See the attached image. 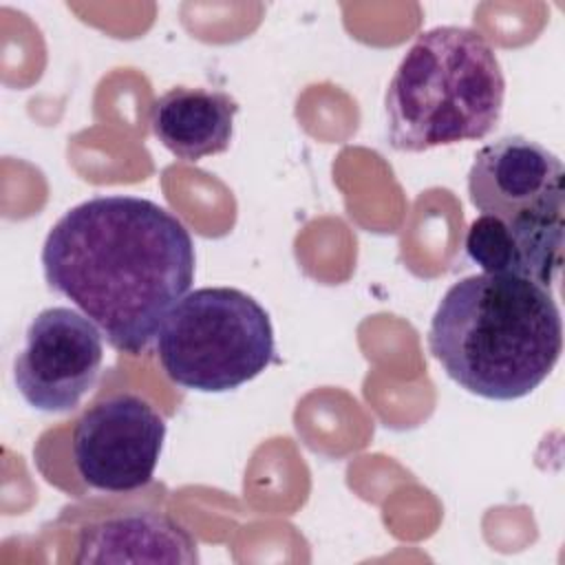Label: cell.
I'll list each match as a JSON object with an SVG mask.
<instances>
[{
    "instance_id": "cell-1",
    "label": "cell",
    "mask_w": 565,
    "mask_h": 565,
    "mask_svg": "<svg viewBox=\"0 0 565 565\" xmlns=\"http://www.w3.org/2000/svg\"><path fill=\"white\" fill-rule=\"evenodd\" d=\"M194 241L163 205L93 196L57 218L42 247L49 287L97 324L108 344L141 353L194 282Z\"/></svg>"
},
{
    "instance_id": "cell-2",
    "label": "cell",
    "mask_w": 565,
    "mask_h": 565,
    "mask_svg": "<svg viewBox=\"0 0 565 565\" xmlns=\"http://www.w3.org/2000/svg\"><path fill=\"white\" fill-rule=\"evenodd\" d=\"M428 349L472 395L510 402L530 395L556 366L563 322L552 294L521 276L475 274L439 300Z\"/></svg>"
},
{
    "instance_id": "cell-3",
    "label": "cell",
    "mask_w": 565,
    "mask_h": 565,
    "mask_svg": "<svg viewBox=\"0 0 565 565\" xmlns=\"http://www.w3.org/2000/svg\"><path fill=\"white\" fill-rule=\"evenodd\" d=\"M505 77L490 42L468 26L415 38L384 97L388 141L399 152L477 141L501 121Z\"/></svg>"
},
{
    "instance_id": "cell-4",
    "label": "cell",
    "mask_w": 565,
    "mask_h": 565,
    "mask_svg": "<svg viewBox=\"0 0 565 565\" xmlns=\"http://www.w3.org/2000/svg\"><path fill=\"white\" fill-rule=\"evenodd\" d=\"M470 203L510 232L523 278L552 287L563 265L565 170L561 159L523 135L486 143L468 172Z\"/></svg>"
},
{
    "instance_id": "cell-5",
    "label": "cell",
    "mask_w": 565,
    "mask_h": 565,
    "mask_svg": "<svg viewBox=\"0 0 565 565\" xmlns=\"http://www.w3.org/2000/svg\"><path fill=\"white\" fill-rule=\"evenodd\" d=\"M274 329L256 298L234 287L185 294L157 333L163 373L183 388L225 393L274 362Z\"/></svg>"
},
{
    "instance_id": "cell-6",
    "label": "cell",
    "mask_w": 565,
    "mask_h": 565,
    "mask_svg": "<svg viewBox=\"0 0 565 565\" xmlns=\"http://www.w3.org/2000/svg\"><path fill=\"white\" fill-rule=\"evenodd\" d=\"M166 439V419L135 393H115L75 422L73 461L93 490L119 494L148 486Z\"/></svg>"
},
{
    "instance_id": "cell-7",
    "label": "cell",
    "mask_w": 565,
    "mask_h": 565,
    "mask_svg": "<svg viewBox=\"0 0 565 565\" xmlns=\"http://www.w3.org/2000/svg\"><path fill=\"white\" fill-rule=\"evenodd\" d=\"M104 340L95 322L71 307L42 309L24 331L13 360L22 399L42 413H68L95 386Z\"/></svg>"
},
{
    "instance_id": "cell-8",
    "label": "cell",
    "mask_w": 565,
    "mask_h": 565,
    "mask_svg": "<svg viewBox=\"0 0 565 565\" xmlns=\"http://www.w3.org/2000/svg\"><path fill=\"white\" fill-rule=\"evenodd\" d=\"M238 104L214 88L174 86L154 99L150 130L183 161H201L230 148Z\"/></svg>"
},
{
    "instance_id": "cell-9",
    "label": "cell",
    "mask_w": 565,
    "mask_h": 565,
    "mask_svg": "<svg viewBox=\"0 0 565 565\" xmlns=\"http://www.w3.org/2000/svg\"><path fill=\"white\" fill-rule=\"evenodd\" d=\"M77 563H185L199 561L192 534L163 512L117 514L82 530Z\"/></svg>"
},
{
    "instance_id": "cell-10",
    "label": "cell",
    "mask_w": 565,
    "mask_h": 565,
    "mask_svg": "<svg viewBox=\"0 0 565 565\" xmlns=\"http://www.w3.org/2000/svg\"><path fill=\"white\" fill-rule=\"evenodd\" d=\"M466 254L477 263L483 274L521 276L519 249L505 225L488 214L477 216L466 232Z\"/></svg>"
}]
</instances>
